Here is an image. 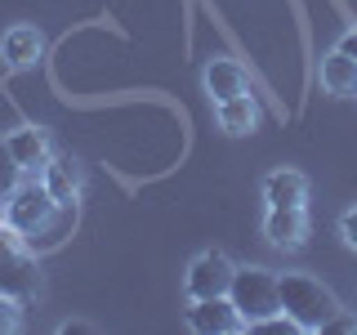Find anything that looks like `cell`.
Returning a JSON list of instances; mask_svg holds the SVG:
<instances>
[{
  "instance_id": "cell-1",
  "label": "cell",
  "mask_w": 357,
  "mask_h": 335,
  "mask_svg": "<svg viewBox=\"0 0 357 335\" xmlns=\"http://www.w3.org/2000/svg\"><path fill=\"white\" fill-rule=\"evenodd\" d=\"M277 286H282V313L299 331H321L340 313V299L331 295V286H321L308 273H282Z\"/></svg>"
},
{
  "instance_id": "cell-2",
  "label": "cell",
  "mask_w": 357,
  "mask_h": 335,
  "mask_svg": "<svg viewBox=\"0 0 357 335\" xmlns=\"http://www.w3.org/2000/svg\"><path fill=\"white\" fill-rule=\"evenodd\" d=\"M36 290H40V273L27 237L14 232L9 223H0V295H14L18 304H27Z\"/></svg>"
},
{
  "instance_id": "cell-3",
  "label": "cell",
  "mask_w": 357,
  "mask_h": 335,
  "mask_svg": "<svg viewBox=\"0 0 357 335\" xmlns=\"http://www.w3.org/2000/svg\"><path fill=\"white\" fill-rule=\"evenodd\" d=\"M59 210H63V201H54L45 184H27V188H14V193H9L5 223H9L14 232H22V237H27V246H36V241L45 237V228L59 219Z\"/></svg>"
},
{
  "instance_id": "cell-4",
  "label": "cell",
  "mask_w": 357,
  "mask_h": 335,
  "mask_svg": "<svg viewBox=\"0 0 357 335\" xmlns=\"http://www.w3.org/2000/svg\"><path fill=\"white\" fill-rule=\"evenodd\" d=\"M228 299L237 304L245 327L273 318V313H282V286H277V273H268V268H237V273H232V286H228Z\"/></svg>"
},
{
  "instance_id": "cell-5",
  "label": "cell",
  "mask_w": 357,
  "mask_h": 335,
  "mask_svg": "<svg viewBox=\"0 0 357 335\" xmlns=\"http://www.w3.org/2000/svg\"><path fill=\"white\" fill-rule=\"evenodd\" d=\"M188 327L197 335H237V331H245V318L237 313V304L228 295H210V299H192Z\"/></svg>"
},
{
  "instance_id": "cell-6",
  "label": "cell",
  "mask_w": 357,
  "mask_h": 335,
  "mask_svg": "<svg viewBox=\"0 0 357 335\" xmlns=\"http://www.w3.org/2000/svg\"><path fill=\"white\" fill-rule=\"evenodd\" d=\"M232 260L228 255H219V251H210V255H201V260L188 268V295L192 299H210V295H228V286H232Z\"/></svg>"
},
{
  "instance_id": "cell-7",
  "label": "cell",
  "mask_w": 357,
  "mask_h": 335,
  "mask_svg": "<svg viewBox=\"0 0 357 335\" xmlns=\"http://www.w3.org/2000/svg\"><path fill=\"white\" fill-rule=\"evenodd\" d=\"M268 241L282 246V251H295L308 237V215L304 206H268V223H264Z\"/></svg>"
},
{
  "instance_id": "cell-8",
  "label": "cell",
  "mask_w": 357,
  "mask_h": 335,
  "mask_svg": "<svg viewBox=\"0 0 357 335\" xmlns=\"http://www.w3.org/2000/svg\"><path fill=\"white\" fill-rule=\"evenodd\" d=\"M40 184L50 188L54 201H76V193H81V165L72 156H50L40 170Z\"/></svg>"
},
{
  "instance_id": "cell-9",
  "label": "cell",
  "mask_w": 357,
  "mask_h": 335,
  "mask_svg": "<svg viewBox=\"0 0 357 335\" xmlns=\"http://www.w3.org/2000/svg\"><path fill=\"white\" fill-rule=\"evenodd\" d=\"M206 89H210L215 103H223V98H232V94H245V67L237 59H210Z\"/></svg>"
},
{
  "instance_id": "cell-10",
  "label": "cell",
  "mask_w": 357,
  "mask_h": 335,
  "mask_svg": "<svg viewBox=\"0 0 357 335\" xmlns=\"http://www.w3.org/2000/svg\"><path fill=\"white\" fill-rule=\"evenodd\" d=\"M9 152H14V161L22 165V170H45V161H50V139H45L40 130H14L9 134Z\"/></svg>"
},
{
  "instance_id": "cell-11",
  "label": "cell",
  "mask_w": 357,
  "mask_h": 335,
  "mask_svg": "<svg viewBox=\"0 0 357 335\" xmlns=\"http://www.w3.org/2000/svg\"><path fill=\"white\" fill-rule=\"evenodd\" d=\"M0 50H5L9 67H31V63L40 59L45 40H40V31H36V27H9V31H5V40H0Z\"/></svg>"
},
{
  "instance_id": "cell-12",
  "label": "cell",
  "mask_w": 357,
  "mask_h": 335,
  "mask_svg": "<svg viewBox=\"0 0 357 335\" xmlns=\"http://www.w3.org/2000/svg\"><path fill=\"white\" fill-rule=\"evenodd\" d=\"M264 197H268V206H304L308 184L299 170H273L264 184Z\"/></svg>"
},
{
  "instance_id": "cell-13",
  "label": "cell",
  "mask_w": 357,
  "mask_h": 335,
  "mask_svg": "<svg viewBox=\"0 0 357 335\" xmlns=\"http://www.w3.org/2000/svg\"><path fill=\"white\" fill-rule=\"evenodd\" d=\"M219 126L228 134H250L259 126V103H255L250 94H232L219 103Z\"/></svg>"
},
{
  "instance_id": "cell-14",
  "label": "cell",
  "mask_w": 357,
  "mask_h": 335,
  "mask_svg": "<svg viewBox=\"0 0 357 335\" xmlns=\"http://www.w3.org/2000/svg\"><path fill=\"white\" fill-rule=\"evenodd\" d=\"M321 85L326 94H357V59H349L344 50L321 59Z\"/></svg>"
},
{
  "instance_id": "cell-15",
  "label": "cell",
  "mask_w": 357,
  "mask_h": 335,
  "mask_svg": "<svg viewBox=\"0 0 357 335\" xmlns=\"http://www.w3.org/2000/svg\"><path fill=\"white\" fill-rule=\"evenodd\" d=\"M18 174H22V165L14 161L9 143H0V197H9V193L18 188Z\"/></svg>"
},
{
  "instance_id": "cell-16",
  "label": "cell",
  "mask_w": 357,
  "mask_h": 335,
  "mask_svg": "<svg viewBox=\"0 0 357 335\" xmlns=\"http://www.w3.org/2000/svg\"><path fill=\"white\" fill-rule=\"evenodd\" d=\"M22 327V313H18V299L14 295H0V335L18 331Z\"/></svg>"
},
{
  "instance_id": "cell-17",
  "label": "cell",
  "mask_w": 357,
  "mask_h": 335,
  "mask_svg": "<svg viewBox=\"0 0 357 335\" xmlns=\"http://www.w3.org/2000/svg\"><path fill=\"white\" fill-rule=\"evenodd\" d=\"M321 331H331V335H357V322H353V318H344V313H335V318H331Z\"/></svg>"
},
{
  "instance_id": "cell-18",
  "label": "cell",
  "mask_w": 357,
  "mask_h": 335,
  "mask_svg": "<svg viewBox=\"0 0 357 335\" xmlns=\"http://www.w3.org/2000/svg\"><path fill=\"white\" fill-rule=\"evenodd\" d=\"M344 241L357 251V210H349V215H344Z\"/></svg>"
},
{
  "instance_id": "cell-19",
  "label": "cell",
  "mask_w": 357,
  "mask_h": 335,
  "mask_svg": "<svg viewBox=\"0 0 357 335\" xmlns=\"http://www.w3.org/2000/svg\"><path fill=\"white\" fill-rule=\"evenodd\" d=\"M94 327H89V322H63V335H89Z\"/></svg>"
},
{
  "instance_id": "cell-20",
  "label": "cell",
  "mask_w": 357,
  "mask_h": 335,
  "mask_svg": "<svg viewBox=\"0 0 357 335\" xmlns=\"http://www.w3.org/2000/svg\"><path fill=\"white\" fill-rule=\"evenodd\" d=\"M340 50H344V54H349V59H357V31H349V36H344V40H340Z\"/></svg>"
}]
</instances>
